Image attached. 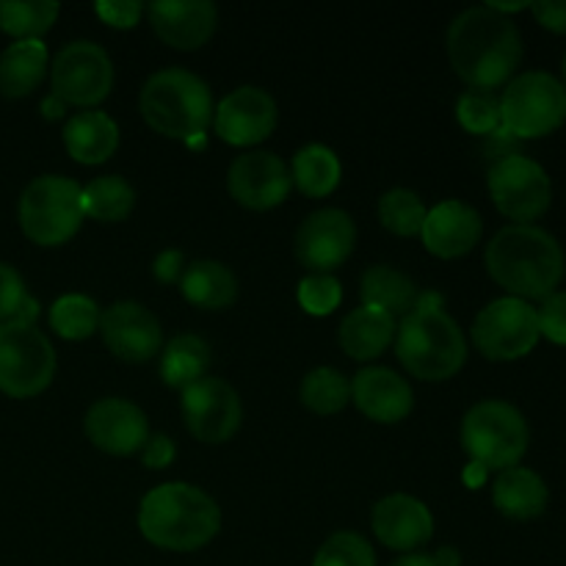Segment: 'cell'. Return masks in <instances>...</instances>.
<instances>
[{"mask_svg":"<svg viewBox=\"0 0 566 566\" xmlns=\"http://www.w3.org/2000/svg\"><path fill=\"white\" fill-rule=\"evenodd\" d=\"M175 457H177V448L166 434H149L147 442H144V448H142L144 468L164 470L175 462Z\"/></svg>","mask_w":566,"mask_h":566,"instance_id":"7bdbcfd3","label":"cell"},{"mask_svg":"<svg viewBox=\"0 0 566 566\" xmlns=\"http://www.w3.org/2000/svg\"><path fill=\"white\" fill-rule=\"evenodd\" d=\"M396 337V318L374 307H359L343 318L340 346L352 359H376Z\"/></svg>","mask_w":566,"mask_h":566,"instance_id":"d4e9b609","label":"cell"},{"mask_svg":"<svg viewBox=\"0 0 566 566\" xmlns=\"http://www.w3.org/2000/svg\"><path fill=\"white\" fill-rule=\"evenodd\" d=\"M340 298H343L340 282L329 274H313V276H304V280L298 282V304H302L304 313L310 315L335 313Z\"/></svg>","mask_w":566,"mask_h":566,"instance_id":"74e56055","label":"cell"},{"mask_svg":"<svg viewBox=\"0 0 566 566\" xmlns=\"http://www.w3.org/2000/svg\"><path fill=\"white\" fill-rule=\"evenodd\" d=\"M564 88H566V55H564Z\"/></svg>","mask_w":566,"mask_h":566,"instance_id":"f907efd6","label":"cell"},{"mask_svg":"<svg viewBox=\"0 0 566 566\" xmlns=\"http://www.w3.org/2000/svg\"><path fill=\"white\" fill-rule=\"evenodd\" d=\"M136 205V191L130 182L119 175H105L83 188V216L97 221H122L130 216Z\"/></svg>","mask_w":566,"mask_h":566,"instance_id":"4dcf8cb0","label":"cell"},{"mask_svg":"<svg viewBox=\"0 0 566 566\" xmlns=\"http://www.w3.org/2000/svg\"><path fill=\"white\" fill-rule=\"evenodd\" d=\"M50 81H53V94L64 105L92 108L111 94L114 64L97 42H70L53 59Z\"/></svg>","mask_w":566,"mask_h":566,"instance_id":"8fae6325","label":"cell"},{"mask_svg":"<svg viewBox=\"0 0 566 566\" xmlns=\"http://www.w3.org/2000/svg\"><path fill=\"white\" fill-rule=\"evenodd\" d=\"M142 116L155 133L177 142H193L205 136L213 122V94L208 83L188 70H160L144 83Z\"/></svg>","mask_w":566,"mask_h":566,"instance_id":"277c9868","label":"cell"},{"mask_svg":"<svg viewBox=\"0 0 566 566\" xmlns=\"http://www.w3.org/2000/svg\"><path fill=\"white\" fill-rule=\"evenodd\" d=\"M528 423L523 412L506 401H481L462 420V448L484 470L517 468L528 451Z\"/></svg>","mask_w":566,"mask_h":566,"instance_id":"8992f818","label":"cell"},{"mask_svg":"<svg viewBox=\"0 0 566 566\" xmlns=\"http://www.w3.org/2000/svg\"><path fill=\"white\" fill-rule=\"evenodd\" d=\"M28 296L31 293L25 291L20 271L11 269L9 263H0V324H11Z\"/></svg>","mask_w":566,"mask_h":566,"instance_id":"ab89813d","label":"cell"},{"mask_svg":"<svg viewBox=\"0 0 566 566\" xmlns=\"http://www.w3.org/2000/svg\"><path fill=\"white\" fill-rule=\"evenodd\" d=\"M486 186H490L495 208L506 219L520 221V224H528V221L545 216L553 202L551 177L536 160L525 158V155H514V158L492 166Z\"/></svg>","mask_w":566,"mask_h":566,"instance_id":"7c38bea8","label":"cell"},{"mask_svg":"<svg viewBox=\"0 0 566 566\" xmlns=\"http://www.w3.org/2000/svg\"><path fill=\"white\" fill-rule=\"evenodd\" d=\"M434 562L440 566H459L462 564V558H459V553L451 551V547H442V551L434 556Z\"/></svg>","mask_w":566,"mask_h":566,"instance_id":"c3c4849f","label":"cell"},{"mask_svg":"<svg viewBox=\"0 0 566 566\" xmlns=\"http://www.w3.org/2000/svg\"><path fill=\"white\" fill-rule=\"evenodd\" d=\"M481 232H484V221H481L479 210L459 202V199H448V202H440L426 213L420 235H423L426 249L431 254L453 260L473 252L475 243L481 241Z\"/></svg>","mask_w":566,"mask_h":566,"instance_id":"44dd1931","label":"cell"},{"mask_svg":"<svg viewBox=\"0 0 566 566\" xmlns=\"http://www.w3.org/2000/svg\"><path fill=\"white\" fill-rule=\"evenodd\" d=\"M83 429L92 446L111 457L142 451L149 437L147 415L127 398H99L86 412Z\"/></svg>","mask_w":566,"mask_h":566,"instance_id":"ac0fdd59","label":"cell"},{"mask_svg":"<svg viewBox=\"0 0 566 566\" xmlns=\"http://www.w3.org/2000/svg\"><path fill=\"white\" fill-rule=\"evenodd\" d=\"M473 343L492 363H512L534 352L539 343V321L536 307L523 298H495L486 304L473 324Z\"/></svg>","mask_w":566,"mask_h":566,"instance_id":"30bf717a","label":"cell"},{"mask_svg":"<svg viewBox=\"0 0 566 566\" xmlns=\"http://www.w3.org/2000/svg\"><path fill=\"white\" fill-rule=\"evenodd\" d=\"M495 509L509 520H534L542 517L551 501L545 479L528 468L503 470L492 486Z\"/></svg>","mask_w":566,"mask_h":566,"instance_id":"cb8c5ba5","label":"cell"},{"mask_svg":"<svg viewBox=\"0 0 566 566\" xmlns=\"http://www.w3.org/2000/svg\"><path fill=\"white\" fill-rule=\"evenodd\" d=\"M501 122L514 138H542L566 122V88L551 72H523L506 83Z\"/></svg>","mask_w":566,"mask_h":566,"instance_id":"ba28073f","label":"cell"},{"mask_svg":"<svg viewBox=\"0 0 566 566\" xmlns=\"http://www.w3.org/2000/svg\"><path fill=\"white\" fill-rule=\"evenodd\" d=\"M479 155L486 160V164H490V169H492V166L501 164V160L520 155V138H514L512 133H509L506 127L501 125V127H497V130H492V133H486V136H481Z\"/></svg>","mask_w":566,"mask_h":566,"instance_id":"b9f144b4","label":"cell"},{"mask_svg":"<svg viewBox=\"0 0 566 566\" xmlns=\"http://www.w3.org/2000/svg\"><path fill=\"white\" fill-rule=\"evenodd\" d=\"M138 531L160 551L193 553L216 539L221 531V509L199 486L169 481L142 497Z\"/></svg>","mask_w":566,"mask_h":566,"instance_id":"3957f363","label":"cell"},{"mask_svg":"<svg viewBox=\"0 0 566 566\" xmlns=\"http://www.w3.org/2000/svg\"><path fill=\"white\" fill-rule=\"evenodd\" d=\"M359 296H363V307L381 310L390 318H396V315L412 313L420 291L415 280H409L403 271L392 269V265H374L363 274Z\"/></svg>","mask_w":566,"mask_h":566,"instance_id":"4316f807","label":"cell"},{"mask_svg":"<svg viewBox=\"0 0 566 566\" xmlns=\"http://www.w3.org/2000/svg\"><path fill=\"white\" fill-rule=\"evenodd\" d=\"M153 31L177 50H197L219 25V9L210 0H158L147 6Z\"/></svg>","mask_w":566,"mask_h":566,"instance_id":"d6986e66","label":"cell"},{"mask_svg":"<svg viewBox=\"0 0 566 566\" xmlns=\"http://www.w3.org/2000/svg\"><path fill=\"white\" fill-rule=\"evenodd\" d=\"M182 420L199 442L221 446L241 429V396L224 379L205 376L182 390Z\"/></svg>","mask_w":566,"mask_h":566,"instance_id":"4fadbf2b","label":"cell"},{"mask_svg":"<svg viewBox=\"0 0 566 566\" xmlns=\"http://www.w3.org/2000/svg\"><path fill=\"white\" fill-rule=\"evenodd\" d=\"M48 72V48L42 39L14 42L0 53V94L9 99L28 97Z\"/></svg>","mask_w":566,"mask_h":566,"instance_id":"484cf974","label":"cell"},{"mask_svg":"<svg viewBox=\"0 0 566 566\" xmlns=\"http://www.w3.org/2000/svg\"><path fill=\"white\" fill-rule=\"evenodd\" d=\"M59 3L53 0H0V31L17 42L39 39L53 28Z\"/></svg>","mask_w":566,"mask_h":566,"instance_id":"1f68e13d","label":"cell"},{"mask_svg":"<svg viewBox=\"0 0 566 566\" xmlns=\"http://www.w3.org/2000/svg\"><path fill=\"white\" fill-rule=\"evenodd\" d=\"M484 473L486 470L481 468V464L473 462L468 470H464V481H468V484L475 490V486H481V481H484Z\"/></svg>","mask_w":566,"mask_h":566,"instance_id":"681fc988","label":"cell"},{"mask_svg":"<svg viewBox=\"0 0 566 566\" xmlns=\"http://www.w3.org/2000/svg\"><path fill=\"white\" fill-rule=\"evenodd\" d=\"M536 22L553 33H566V0H539L531 3Z\"/></svg>","mask_w":566,"mask_h":566,"instance_id":"ee69618b","label":"cell"},{"mask_svg":"<svg viewBox=\"0 0 566 566\" xmlns=\"http://www.w3.org/2000/svg\"><path fill=\"white\" fill-rule=\"evenodd\" d=\"M210 346L199 335H177L160 357V376L169 387L186 390L205 379L210 368Z\"/></svg>","mask_w":566,"mask_h":566,"instance_id":"f1b7e54d","label":"cell"},{"mask_svg":"<svg viewBox=\"0 0 566 566\" xmlns=\"http://www.w3.org/2000/svg\"><path fill=\"white\" fill-rule=\"evenodd\" d=\"M64 108L66 105L61 103L59 97H55V94H50V97H44L42 99V114H44V119H61V116H64Z\"/></svg>","mask_w":566,"mask_h":566,"instance_id":"bcb514c9","label":"cell"},{"mask_svg":"<svg viewBox=\"0 0 566 566\" xmlns=\"http://www.w3.org/2000/svg\"><path fill=\"white\" fill-rule=\"evenodd\" d=\"M216 133L235 147H254L276 127V103L265 88L241 86L227 94L213 114Z\"/></svg>","mask_w":566,"mask_h":566,"instance_id":"e0dca14e","label":"cell"},{"mask_svg":"<svg viewBox=\"0 0 566 566\" xmlns=\"http://www.w3.org/2000/svg\"><path fill=\"white\" fill-rule=\"evenodd\" d=\"M304 407L315 415H335L352 398V385L337 368H315L304 376L302 390H298Z\"/></svg>","mask_w":566,"mask_h":566,"instance_id":"d6a6232c","label":"cell"},{"mask_svg":"<svg viewBox=\"0 0 566 566\" xmlns=\"http://www.w3.org/2000/svg\"><path fill=\"white\" fill-rule=\"evenodd\" d=\"M99 307L94 298L81 296V293H70V296L55 298L50 307V326L59 332L64 340H86L99 329Z\"/></svg>","mask_w":566,"mask_h":566,"instance_id":"836d02e7","label":"cell"},{"mask_svg":"<svg viewBox=\"0 0 566 566\" xmlns=\"http://www.w3.org/2000/svg\"><path fill=\"white\" fill-rule=\"evenodd\" d=\"M426 213L429 210H426L423 199L409 191V188H392L379 199V221L385 224V230L396 232L401 238L420 235Z\"/></svg>","mask_w":566,"mask_h":566,"instance_id":"e575fe53","label":"cell"},{"mask_svg":"<svg viewBox=\"0 0 566 566\" xmlns=\"http://www.w3.org/2000/svg\"><path fill=\"white\" fill-rule=\"evenodd\" d=\"M352 398L365 418L376 423H401L415 407L412 387L390 368H363L352 381Z\"/></svg>","mask_w":566,"mask_h":566,"instance_id":"7402d4cb","label":"cell"},{"mask_svg":"<svg viewBox=\"0 0 566 566\" xmlns=\"http://www.w3.org/2000/svg\"><path fill=\"white\" fill-rule=\"evenodd\" d=\"M97 17L103 22H108L111 28H133L138 25L142 14L147 11V6L138 3V0H99L94 6Z\"/></svg>","mask_w":566,"mask_h":566,"instance_id":"60d3db41","label":"cell"},{"mask_svg":"<svg viewBox=\"0 0 566 566\" xmlns=\"http://www.w3.org/2000/svg\"><path fill=\"white\" fill-rule=\"evenodd\" d=\"M291 171L280 155L269 149H252L238 155L227 171V188L238 205L249 210H271L291 193Z\"/></svg>","mask_w":566,"mask_h":566,"instance_id":"9a60e30c","label":"cell"},{"mask_svg":"<svg viewBox=\"0 0 566 566\" xmlns=\"http://www.w3.org/2000/svg\"><path fill=\"white\" fill-rule=\"evenodd\" d=\"M396 352L415 379L446 381L462 370L468 340L446 310H412L396 329Z\"/></svg>","mask_w":566,"mask_h":566,"instance_id":"5b68a950","label":"cell"},{"mask_svg":"<svg viewBox=\"0 0 566 566\" xmlns=\"http://www.w3.org/2000/svg\"><path fill=\"white\" fill-rule=\"evenodd\" d=\"M448 59L470 88L492 92L517 72L523 61V36L509 17L490 6H473L448 28Z\"/></svg>","mask_w":566,"mask_h":566,"instance_id":"6da1fadb","label":"cell"},{"mask_svg":"<svg viewBox=\"0 0 566 566\" xmlns=\"http://www.w3.org/2000/svg\"><path fill=\"white\" fill-rule=\"evenodd\" d=\"M340 160L324 144H307L296 153L293 158V171L291 180L296 182V188L307 197H326L337 188L340 182Z\"/></svg>","mask_w":566,"mask_h":566,"instance_id":"f546056e","label":"cell"},{"mask_svg":"<svg viewBox=\"0 0 566 566\" xmlns=\"http://www.w3.org/2000/svg\"><path fill=\"white\" fill-rule=\"evenodd\" d=\"M182 274H186V258H182V252H177V249H164V252L155 258L153 276L158 282L171 285V282L182 280Z\"/></svg>","mask_w":566,"mask_h":566,"instance_id":"f6af8a7d","label":"cell"},{"mask_svg":"<svg viewBox=\"0 0 566 566\" xmlns=\"http://www.w3.org/2000/svg\"><path fill=\"white\" fill-rule=\"evenodd\" d=\"M357 227L346 210L324 208L310 213L296 232V258L310 271L329 274L340 269L354 252Z\"/></svg>","mask_w":566,"mask_h":566,"instance_id":"5bb4252c","label":"cell"},{"mask_svg":"<svg viewBox=\"0 0 566 566\" xmlns=\"http://www.w3.org/2000/svg\"><path fill=\"white\" fill-rule=\"evenodd\" d=\"M55 376L53 343L22 324H0V392L9 398H33Z\"/></svg>","mask_w":566,"mask_h":566,"instance_id":"9c48e42d","label":"cell"},{"mask_svg":"<svg viewBox=\"0 0 566 566\" xmlns=\"http://www.w3.org/2000/svg\"><path fill=\"white\" fill-rule=\"evenodd\" d=\"M457 119L473 136H486V133L497 130L501 122V97L495 92H479V88H468L457 103Z\"/></svg>","mask_w":566,"mask_h":566,"instance_id":"d590c367","label":"cell"},{"mask_svg":"<svg viewBox=\"0 0 566 566\" xmlns=\"http://www.w3.org/2000/svg\"><path fill=\"white\" fill-rule=\"evenodd\" d=\"M313 566H376L374 547L354 531H337L315 553Z\"/></svg>","mask_w":566,"mask_h":566,"instance_id":"8d00e7d4","label":"cell"},{"mask_svg":"<svg viewBox=\"0 0 566 566\" xmlns=\"http://www.w3.org/2000/svg\"><path fill=\"white\" fill-rule=\"evenodd\" d=\"M486 271L514 298H547L562 285L564 249L547 230L534 224L503 227L486 247Z\"/></svg>","mask_w":566,"mask_h":566,"instance_id":"7a4b0ae2","label":"cell"},{"mask_svg":"<svg viewBox=\"0 0 566 566\" xmlns=\"http://www.w3.org/2000/svg\"><path fill=\"white\" fill-rule=\"evenodd\" d=\"M64 147L77 164H105L119 147V127L103 111H81L64 125Z\"/></svg>","mask_w":566,"mask_h":566,"instance_id":"603a6c76","label":"cell"},{"mask_svg":"<svg viewBox=\"0 0 566 566\" xmlns=\"http://www.w3.org/2000/svg\"><path fill=\"white\" fill-rule=\"evenodd\" d=\"M539 321V335L547 337L556 346H566V293L556 291L542 298V307L536 310Z\"/></svg>","mask_w":566,"mask_h":566,"instance_id":"f35d334b","label":"cell"},{"mask_svg":"<svg viewBox=\"0 0 566 566\" xmlns=\"http://www.w3.org/2000/svg\"><path fill=\"white\" fill-rule=\"evenodd\" d=\"M99 335L108 352L125 363H147L164 346L158 318L138 302H114L99 318Z\"/></svg>","mask_w":566,"mask_h":566,"instance_id":"2e32d148","label":"cell"},{"mask_svg":"<svg viewBox=\"0 0 566 566\" xmlns=\"http://www.w3.org/2000/svg\"><path fill=\"white\" fill-rule=\"evenodd\" d=\"M376 539L392 551H418L434 534V517L429 506L412 495H387L381 497L370 514Z\"/></svg>","mask_w":566,"mask_h":566,"instance_id":"ffe728a7","label":"cell"},{"mask_svg":"<svg viewBox=\"0 0 566 566\" xmlns=\"http://www.w3.org/2000/svg\"><path fill=\"white\" fill-rule=\"evenodd\" d=\"M392 566H440V564H437L431 556H423V553H412V556L398 558Z\"/></svg>","mask_w":566,"mask_h":566,"instance_id":"7dc6e473","label":"cell"},{"mask_svg":"<svg viewBox=\"0 0 566 566\" xmlns=\"http://www.w3.org/2000/svg\"><path fill=\"white\" fill-rule=\"evenodd\" d=\"M186 302L202 310H227L238 298V280L219 260H193L180 280Z\"/></svg>","mask_w":566,"mask_h":566,"instance_id":"83f0119b","label":"cell"},{"mask_svg":"<svg viewBox=\"0 0 566 566\" xmlns=\"http://www.w3.org/2000/svg\"><path fill=\"white\" fill-rule=\"evenodd\" d=\"M83 221V188L61 175H42L20 197V227L39 247H61Z\"/></svg>","mask_w":566,"mask_h":566,"instance_id":"52a82bcc","label":"cell"}]
</instances>
